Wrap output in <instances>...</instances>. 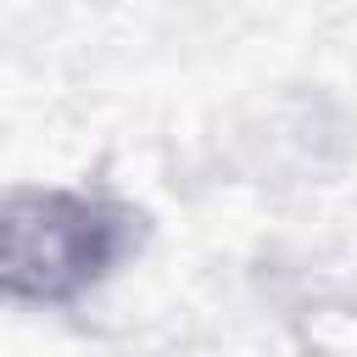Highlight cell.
<instances>
[{"label": "cell", "mask_w": 357, "mask_h": 357, "mask_svg": "<svg viewBox=\"0 0 357 357\" xmlns=\"http://www.w3.org/2000/svg\"><path fill=\"white\" fill-rule=\"evenodd\" d=\"M151 240L145 206L106 184H17L0 212V290L28 312H73Z\"/></svg>", "instance_id": "6da1fadb"}]
</instances>
